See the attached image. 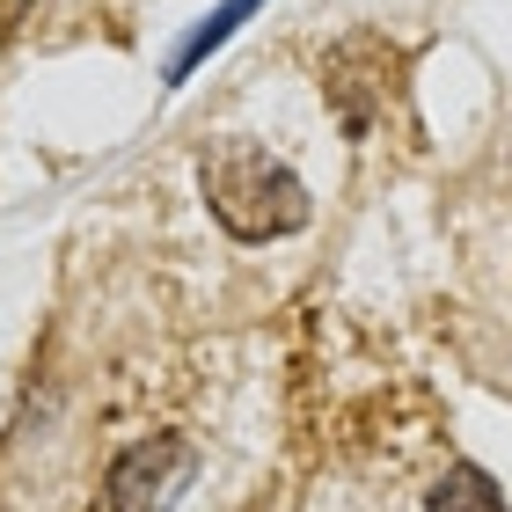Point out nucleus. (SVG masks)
Listing matches in <instances>:
<instances>
[{"instance_id":"f03ea898","label":"nucleus","mask_w":512,"mask_h":512,"mask_svg":"<svg viewBox=\"0 0 512 512\" xmlns=\"http://www.w3.org/2000/svg\"><path fill=\"white\" fill-rule=\"evenodd\" d=\"M191 447L183 439H147V447L118 454V469H110V505L118 512H169L176 491L191 483Z\"/></svg>"},{"instance_id":"f257e3e1","label":"nucleus","mask_w":512,"mask_h":512,"mask_svg":"<svg viewBox=\"0 0 512 512\" xmlns=\"http://www.w3.org/2000/svg\"><path fill=\"white\" fill-rule=\"evenodd\" d=\"M205 198L235 242H278L293 227H308V183L286 161H271L256 139H220L205 154Z\"/></svg>"},{"instance_id":"7ed1b4c3","label":"nucleus","mask_w":512,"mask_h":512,"mask_svg":"<svg viewBox=\"0 0 512 512\" xmlns=\"http://www.w3.org/2000/svg\"><path fill=\"white\" fill-rule=\"evenodd\" d=\"M432 512H505V498L491 491L483 469H447V483L432 491Z\"/></svg>"},{"instance_id":"39448f33","label":"nucleus","mask_w":512,"mask_h":512,"mask_svg":"<svg viewBox=\"0 0 512 512\" xmlns=\"http://www.w3.org/2000/svg\"><path fill=\"white\" fill-rule=\"evenodd\" d=\"M22 15H30V0H0V37H15Z\"/></svg>"},{"instance_id":"20e7f679","label":"nucleus","mask_w":512,"mask_h":512,"mask_svg":"<svg viewBox=\"0 0 512 512\" xmlns=\"http://www.w3.org/2000/svg\"><path fill=\"white\" fill-rule=\"evenodd\" d=\"M256 8H264V0H227V8H220V15H213V22H205V30H198V37L176 52V66H169V74L183 81V74H191V66L205 59V52H213V44H227V37H235V22H242V15H256Z\"/></svg>"}]
</instances>
